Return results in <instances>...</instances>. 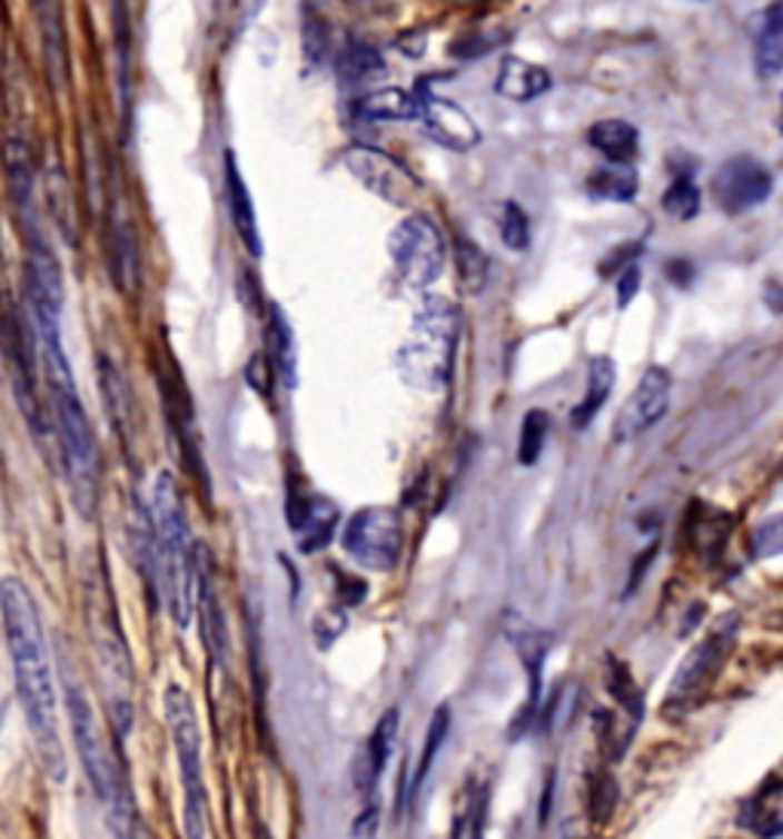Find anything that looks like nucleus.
Listing matches in <instances>:
<instances>
[{"mask_svg": "<svg viewBox=\"0 0 783 839\" xmlns=\"http://www.w3.org/2000/svg\"><path fill=\"white\" fill-rule=\"evenodd\" d=\"M551 89V75L542 65L526 62L517 56H505L496 75V92L502 99L512 101H533L545 96Z\"/></svg>", "mask_w": 783, "mask_h": 839, "instance_id": "aec40b11", "label": "nucleus"}, {"mask_svg": "<svg viewBox=\"0 0 783 839\" xmlns=\"http://www.w3.org/2000/svg\"><path fill=\"white\" fill-rule=\"evenodd\" d=\"M383 56L377 50H370V47H361V43H355L349 50L340 56V65H337V71L346 83H367V80H377L383 75Z\"/></svg>", "mask_w": 783, "mask_h": 839, "instance_id": "c756f323", "label": "nucleus"}, {"mask_svg": "<svg viewBox=\"0 0 783 839\" xmlns=\"http://www.w3.org/2000/svg\"><path fill=\"white\" fill-rule=\"evenodd\" d=\"M661 209L671 215L673 221H692L701 211V190L692 181V175H676L671 187L661 197Z\"/></svg>", "mask_w": 783, "mask_h": 839, "instance_id": "c85d7f7f", "label": "nucleus"}, {"mask_svg": "<svg viewBox=\"0 0 783 839\" xmlns=\"http://www.w3.org/2000/svg\"><path fill=\"white\" fill-rule=\"evenodd\" d=\"M34 334L37 346H40V358H43V371H47L49 407H52V420H56V435H59L65 470H68L77 500L92 506L96 503L98 472H101L92 423L86 417L83 402L77 395L73 371L68 365V356H65V346H61L59 325H40V328H34Z\"/></svg>", "mask_w": 783, "mask_h": 839, "instance_id": "f03ea898", "label": "nucleus"}, {"mask_svg": "<svg viewBox=\"0 0 783 839\" xmlns=\"http://www.w3.org/2000/svg\"><path fill=\"white\" fill-rule=\"evenodd\" d=\"M502 34H472V38L456 40L450 47V52L456 56H465V59H475V56H484V52L496 50L499 47Z\"/></svg>", "mask_w": 783, "mask_h": 839, "instance_id": "4c0bfd02", "label": "nucleus"}, {"mask_svg": "<svg viewBox=\"0 0 783 839\" xmlns=\"http://www.w3.org/2000/svg\"><path fill=\"white\" fill-rule=\"evenodd\" d=\"M395 736H398V711L389 708V711L377 720V727H374V732H370V739H367L365 744V753H361L358 763H355V788L361 790L365 800L374 793L377 781L383 778V772H386V766H389Z\"/></svg>", "mask_w": 783, "mask_h": 839, "instance_id": "a211bd4d", "label": "nucleus"}, {"mask_svg": "<svg viewBox=\"0 0 783 839\" xmlns=\"http://www.w3.org/2000/svg\"><path fill=\"white\" fill-rule=\"evenodd\" d=\"M260 7H264V0H242L245 22H248V19H251L255 13H260Z\"/></svg>", "mask_w": 783, "mask_h": 839, "instance_id": "c03bdc74", "label": "nucleus"}, {"mask_svg": "<svg viewBox=\"0 0 783 839\" xmlns=\"http://www.w3.org/2000/svg\"><path fill=\"white\" fill-rule=\"evenodd\" d=\"M551 420L545 411H526L524 423H521V442H517V460L524 466H533L538 457H542V447H545V438H548Z\"/></svg>", "mask_w": 783, "mask_h": 839, "instance_id": "473e14b6", "label": "nucleus"}, {"mask_svg": "<svg viewBox=\"0 0 783 839\" xmlns=\"http://www.w3.org/2000/svg\"><path fill=\"white\" fill-rule=\"evenodd\" d=\"M640 248H643L640 243H627V246L615 248L609 258L599 264V273H603V276H609V273H622L624 267L636 264V255H640Z\"/></svg>", "mask_w": 783, "mask_h": 839, "instance_id": "ea45409f", "label": "nucleus"}, {"mask_svg": "<svg viewBox=\"0 0 783 839\" xmlns=\"http://www.w3.org/2000/svg\"><path fill=\"white\" fill-rule=\"evenodd\" d=\"M337 519H340V512L325 496H300V500L291 496V503H288V521H291V531L304 555H316L334 540Z\"/></svg>", "mask_w": 783, "mask_h": 839, "instance_id": "dca6fc26", "label": "nucleus"}, {"mask_svg": "<svg viewBox=\"0 0 783 839\" xmlns=\"http://www.w3.org/2000/svg\"><path fill=\"white\" fill-rule=\"evenodd\" d=\"M150 521L157 533L159 567H162V604L175 619V625L187 629L196 613V557L199 545L190 536L187 527V512H184L178 484L169 472H159L150 484Z\"/></svg>", "mask_w": 783, "mask_h": 839, "instance_id": "7ed1b4c3", "label": "nucleus"}, {"mask_svg": "<svg viewBox=\"0 0 783 839\" xmlns=\"http://www.w3.org/2000/svg\"><path fill=\"white\" fill-rule=\"evenodd\" d=\"M459 309L447 297H426L416 309L410 334L398 346V374L423 393H440L450 381Z\"/></svg>", "mask_w": 783, "mask_h": 839, "instance_id": "39448f33", "label": "nucleus"}, {"mask_svg": "<svg viewBox=\"0 0 783 839\" xmlns=\"http://www.w3.org/2000/svg\"><path fill=\"white\" fill-rule=\"evenodd\" d=\"M753 552H756V557L783 555V512L765 519L753 531Z\"/></svg>", "mask_w": 783, "mask_h": 839, "instance_id": "c9c22d12", "label": "nucleus"}, {"mask_svg": "<svg viewBox=\"0 0 783 839\" xmlns=\"http://www.w3.org/2000/svg\"><path fill=\"white\" fill-rule=\"evenodd\" d=\"M612 386H615V362L609 356H594L587 362V389L585 398L573 407V426L575 430H587L594 417H597L606 398H609Z\"/></svg>", "mask_w": 783, "mask_h": 839, "instance_id": "412c9836", "label": "nucleus"}, {"mask_svg": "<svg viewBox=\"0 0 783 839\" xmlns=\"http://www.w3.org/2000/svg\"><path fill=\"white\" fill-rule=\"evenodd\" d=\"M37 10V26H40V38H43V50H47V65L52 83H59L65 77V28H61V0H34Z\"/></svg>", "mask_w": 783, "mask_h": 839, "instance_id": "393cba45", "label": "nucleus"}, {"mask_svg": "<svg viewBox=\"0 0 783 839\" xmlns=\"http://www.w3.org/2000/svg\"><path fill=\"white\" fill-rule=\"evenodd\" d=\"M710 190H713V199L725 215H744V211L756 209L771 197L774 178L753 157H732L716 169Z\"/></svg>", "mask_w": 783, "mask_h": 839, "instance_id": "f8f14e48", "label": "nucleus"}, {"mask_svg": "<svg viewBox=\"0 0 783 839\" xmlns=\"http://www.w3.org/2000/svg\"><path fill=\"white\" fill-rule=\"evenodd\" d=\"M245 381L248 386L255 389L260 398H269L272 395V383H276V368H272V362H269L267 349L264 353H255L251 362H248V368H245Z\"/></svg>", "mask_w": 783, "mask_h": 839, "instance_id": "e433bc0d", "label": "nucleus"}, {"mask_svg": "<svg viewBox=\"0 0 783 839\" xmlns=\"http://www.w3.org/2000/svg\"><path fill=\"white\" fill-rule=\"evenodd\" d=\"M416 96H419V120L438 145L459 150V154L480 145V129L465 108L450 99H440L432 89H419Z\"/></svg>", "mask_w": 783, "mask_h": 839, "instance_id": "2eb2a0df", "label": "nucleus"}, {"mask_svg": "<svg viewBox=\"0 0 783 839\" xmlns=\"http://www.w3.org/2000/svg\"><path fill=\"white\" fill-rule=\"evenodd\" d=\"M92 631H96V653L105 692H108L110 720L120 732V739L132 727V662L122 641L117 619L110 616L108 601L92 606Z\"/></svg>", "mask_w": 783, "mask_h": 839, "instance_id": "1a4fd4ad", "label": "nucleus"}, {"mask_svg": "<svg viewBox=\"0 0 783 839\" xmlns=\"http://www.w3.org/2000/svg\"><path fill=\"white\" fill-rule=\"evenodd\" d=\"M734 634H737V616H725L713 625V631H710L707 638L697 643L695 650L680 662V671L673 674L671 683V699H685V695H692V692L722 665V659L732 650Z\"/></svg>", "mask_w": 783, "mask_h": 839, "instance_id": "4468645a", "label": "nucleus"}, {"mask_svg": "<svg viewBox=\"0 0 783 839\" xmlns=\"http://www.w3.org/2000/svg\"><path fill=\"white\" fill-rule=\"evenodd\" d=\"M587 141L606 162H634L640 154V132L627 120H599L587 129Z\"/></svg>", "mask_w": 783, "mask_h": 839, "instance_id": "4be33fe9", "label": "nucleus"}, {"mask_svg": "<svg viewBox=\"0 0 783 839\" xmlns=\"http://www.w3.org/2000/svg\"><path fill=\"white\" fill-rule=\"evenodd\" d=\"M551 800H554V772H551L548 781H545V793H542V809H538V821H542V825L548 821Z\"/></svg>", "mask_w": 783, "mask_h": 839, "instance_id": "37998d69", "label": "nucleus"}, {"mask_svg": "<svg viewBox=\"0 0 783 839\" xmlns=\"http://www.w3.org/2000/svg\"><path fill=\"white\" fill-rule=\"evenodd\" d=\"M166 723L178 760L184 793V839H208V790L202 769V736L190 692L184 687L166 690Z\"/></svg>", "mask_w": 783, "mask_h": 839, "instance_id": "423d86ee", "label": "nucleus"}, {"mask_svg": "<svg viewBox=\"0 0 783 839\" xmlns=\"http://www.w3.org/2000/svg\"><path fill=\"white\" fill-rule=\"evenodd\" d=\"M456 273H459V283H463V288L468 295L484 292L489 276V264L487 258H484V251H480L475 243H468V239H459V243H456Z\"/></svg>", "mask_w": 783, "mask_h": 839, "instance_id": "7c9ffc66", "label": "nucleus"}, {"mask_svg": "<svg viewBox=\"0 0 783 839\" xmlns=\"http://www.w3.org/2000/svg\"><path fill=\"white\" fill-rule=\"evenodd\" d=\"M447 732H450V708L447 704H440L438 711L432 714V723H428L426 732V744H423V753H419V763H416L414 776H410V793L423 788V781L432 772V766H435V757H438L440 744L447 741Z\"/></svg>", "mask_w": 783, "mask_h": 839, "instance_id": "cd10ccee", "label": "nucleus"}, {"mask_svg": "<svg viewBox=\"0 0 783 839\" xmlns=\"http://www.w3.org/2000/svg\"><path fill=\"white\" fill-rule=\"evenodd\" d=\"M224 187H227V209H230L232 230L239 234L242 246L248 248V255H251V258H260V255H264V243H260L255 203H251V194H248V187H245L242 172H239V166H236L232 150H227V157H224Z\"/></svg>", "mask_w": 783, "mask_h": 839, "instance_id": "f3484780", "label": "nucleus"}, {"mask_svg": "<svg viewBox=\"0 0 783 839\" xmlns=\"http://www.w3.org/2000/svg\"><path fill=\"white\" fill-rule=\"evenodd\" d=\"M636 292H640V264H631V267H624L622 276H618V285H615L618 307H627L636 297Z\"/></svg>", "mask_w": 783, "mask_h": 839, "instance_id": "a19ab883", "label": "nucleus"}, {"mask_svg": "<svg viewBox=\"0 0 783 839\" xmlns=\"http://www.w3.org/2000/svg\"><path fill=\"white\" fill-rule=\"evenodd\" d=\"M65 711H68V720H71L77 757H80L86 778H89V784H92L98 802L105 809V818H108L113 837L135 839L132 797L126 790V778H122V769L117 763L113 751H110V744H105V736H101V729L96 723L92 704H89V699H86L83 690L77 683L65 687Z\"/></svg>", "mask_w": 783, "mask_h": 839, "instance_id": "20e7f679", "label": "nucleus"}, {"mask_svg": "<svg viewBox=\"0 0 783 839\" xmlns=\"http://www.w3.org/2000/svg\"><path fill=\"white\" fill-rule=\"evenodd\" d=\"M334 580H337V598H340L343 604H361L367 594L365 580H355V576H346L343 570H334Z\"/></svg>", "mask_w": 783, "mask_h": 839, "instance_id": "58836bf2", "label": "nucleus"}, {"mask_svg": "<svg viewBox=\"0 0 783 839\" xmlns=\"http://www.w3.org/2000/svg\"><path fill=\"white\" fill-rule=\"evenodd\" d=\"M343 166L346 172L353 175L358 185L365 187L367 194H374L389 206L407 209L416 197H419V181L416 175L389 157L386 150L367 148V145H349L343 150Z\"/></svg>", "mask_w": 783, "mask_h": 839, "instance_id": "9d476101", "label": "nucleus"}, {"mask_svg": "<svg viewBox=\"0 0 783 839\" xmlns=\"http://www.w3.org/2000/svg\"><path fill=\"white\" fill-rule=\"evenodd\" d=\"M502 243L512 248V251H524L529 248V218L526 211L517 206V203H505L502 206Z\"/></svg>", "mask_w": 783, "mask_h": 839, "instance_id": "f704fd0d", "label": "nucleus"}, {"mask_svg": "<svg viewBox=\"0 0 783 839\" xmlns=\"http://www.w3.org/2000/svg\"><path fill=\"white\" fill-rule=\"evenodd\" d=\"M389 258L398 279L410 288H428L447 267V243L426 215H407L389 234Z\"/></svg>", "mask_w": 783, "mask_h": 839, "instance_id": "6e6552de", "label": "nucleus"}, {"mask_svg": "<svg viewBox=\"0 0 783 839\" xmlns=\"http://www.w3.org/2000/svg\"><path fill=\"white\" fill-rule=\"evenodd\" d=\"M98 377H101V393H105V402H108V414L117 423V430L126 438L129 433V420H132V402H129V389L122 383L120 371L110 358H98Z\"/></svg>", "mask_w": 783, "mask_h": 839, "instance_id": "bb28decb", "label": "nucleus"}, {"mask_svg": "<svg viewBox=\"0 0 783 839\" xmlns=\"http://www.w3.org/2000/svg\"><path fill=\"white\" fill-rule=\"evenodd\" d=\"M353 111L367 124H407L419 120V96L402 87H379L361 92Z\"/></svg>", "mask_w": 783, "mask_h": 839, "instance_id": "6ab92c4d", "label": "nucleus"}, {"mask_svg": "<svg viewBox=\"0 0 783 839\" xmlns=\"http://www.w3.org/2000/svg\"><path fill=\"white\" fill-rule=\"evenodd\" d=\"M0 616L10 643L12 678L22 704L24 723L34 741V751L52 781L68 778V760L59 736V695L52 683L49 646L43 619L34 594L19 576L0 580Z\"/></svg>", "mask_w": 783, "mask_h": 839, "instance_id": "f257e3e1", "label": "nucleus"}, {"mask_svg": "<svg viewBox=\"0 0 783 839\" xmlns=\"http://www.w3.org/2000/svg\"><path fill=\"white\" fill-rule=\"evenodd\" d=\"M618 802V781L609 772H597L587 784V815L594 825H606Z\"/></svg>", "mask_w": 783, "mask_h": 839, "instance_id": "72a5a7b5", "label": "nucleus"}, {"mask_svg": "<svg viewBox=\"0 0 783 839\" xmlns=\"http://www.w3.org/2000/svg\"><path fill=\"white\" fill-rule=\"evenodd\" d=\"M667 276H671V283L685 288V285L695 279V270H692V264H688V260H667Z\"/></svg>", "mask_w": 783, "mask_h": 839, "instance_id": "79ce46f5", "label": "nucleus"}, {"mask_svg": "<svg viewBox=\"0 0 783 839\" xmlns=\"http://www.w3.org/2000/svg\"><path fill=\"white\" fill-rule=\"evenodd\" d=\"M606 690L615 702L622 704L627 714L634 717V723H640V717H643V695L636 690L634 678H631V671L624 662L618 659H609V671H606Z\"/></svg>", "mask_w": 783, "mask_h": 839, "instance_id": "2f4dec72", "label": "nucleus"}, {"mask_svg": "<svg viewBox=\"0 0 783 839\" xmlns=\"http://www.w3.org/2000/svg\"><path fill=\"white\" fill-rule=\"evenodd\" d=\"M267 356L276 368L279 377L288 389L297 386V346H294V334L288 319L281 316L279 307L269 309V325H267Z\"/></svg>", "mask_w": 783, "mask_h": 839, "instance_id": "b1692460", "label": "nucleus"}, {"mask_svg": "<svg viewBox=\"0 0 783 839\" xmlns=\"http://www.w3.org/2000/svg\"><path fill=\"white\" fill-rule=\"evenodd\" d=\"M502 631L514 646V653L521 659V665L526 671V704L521 708V714L514 717L512 723V739H521L526 729L536 727L538 720V704H542V668L551 653V634L548 631L536 629L533 622H526L517 613H505L502 616Z\"/></svg>", "mask_w": 783, "mask_h": 839, "instance_id": "9b49d317", "label": "nucleus"}, {"mask_svg": "<svg viewBox=\"0 0 783 839\" xmlns=\"http://www.w3.org/2000/svg\"><path fill=\"white\" fill-rule=\"evenodd\" d=\"M340 545L349 561L370 573H392L404 552L402 512L392 506L358 509L343 524Z\"/></svg>", "mask_w": 783, "mask_h": 839, "instance_id": "0eeeda50", "label": "nucleus"}, {"mask_svg": "<svg viewBox=\"0 0 783 839\" xmlns=\"http://www.w3.org/2000/svg\"><path fill=\"white\" fill-rule=\"evenodd\" d=\"M587 194L606 203H631L640 190V175L634 162H606L587 175Z\"/></svg>", "mask_w": 783, "mask_h": 839, "instance_id": "5701e85b", "label": "nucleus"}, {"mask_svg": "<svg viewBox=\"0 0 783 839\" xmlns=\"http://www.w3.org/2000/svg\"><path fill=\"white\" fill-rule=\"evenodd\" d=\"M355 7H361V10H379L383 7V0H353Z\"/></svg>", "mask_w": 783, "mask_h": 839, "instance_id": "a18cd8bd", "label": "nucleus"}, {"mask_svg": "<svg viewBox=\"0 0 783 839\" xmlns=\"http://www.w3.org/2000/svg\"><path fill=\"white\" fill-rule=\"evenodd\" d=\"M667 407H671V374L664 368H648L615 420V442H631L636 435L648 433L667 414Z\"/></svg>", "mask_w": 783, "mask_h": 839, "instance_id": "ddd939ff", "label": "nucleus"}, {"mask_svg": "<svg viewBox=\"0 0 783 839\" xmlns=\"http://www.w3.org/2000/svg\"><path fill=\"white\" fill-rule=\"evenodd\" d=\"M753 65L762 80H771L783 71V16L774 10L762 13V26L753 43Z\"/></svg>", "mask_w": 783, "mask_h": 839, "instance_id": "a878e982", "label": "nucleus"}]
</instances>
